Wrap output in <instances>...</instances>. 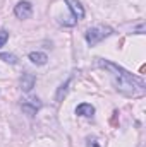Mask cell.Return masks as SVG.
<instances>
[{
	"label": "cell",
	"instance_id": "cell-1",
	"mask_svg": "<svg viewBox=\"0 0 146 147\" xmlns=\"http://www.w3.org/2000/svg\"><path fill=\"white\" fill-rule=\"evenodd\" d=\"M96 63L102 69H107L112 75V82L115 86V89L124 94V96H143L146 91L145 80L138 75H132L129 70H126L124 67L110 62L107 58H96Z\"/></svg>",
	"mask_w": 146,
	"mask_h": 147
},
{
	"label": "cell",
	"instance_id": "cell-2",
	"mask_svg": "<svg viewBox=\"0 0 146 147\" xmlns=\"http://www.w3.org/2000/svg\"><path fill=\"white\" fill-rule=\"evenodd\" d=\"M113 34V29L108 28V26H96V28H89L88 31H86V43L89 45V46H96L100 41H103L105 38H108Z\"/></svg>",
	"mask_w": 146,
	"mask_h": 147
},
{
	"label": "cell",
	"instance_id": "cell-3",
	"mask_svg": "<svg viewBox=\"0 0 146 147\" xmlns=\"http://www.w3.org/2000/svg\"><path fill=\"white\" fill-rule=\"evenodd\" d=\"M14 14H16V17L17 19H29L31 17V14H33V3L29 2V0H21V2H17L16 3V7H14Z\"/></svg>",
	"mask_w": 146,
	"mask_h": 147
},
{
	"label": "cell",
	"instance_id": "cell-4",
	"mask_svg": "<svg viewBox=\"0 0 146 147\" xmlns=\"http://www.w3.org/2000/svg\"><path fill=\"white\" fill-rule=\"evenodd\" d=\"M40 108H41V101L38 98H33V99H28V101L21 103V110L24 111L28 116H35Z\"/></svg>",
	"mask_w": 146,
	"mask_h": 147
},
{
	"label": "cell",
	"instance_id": "cell-5",
	"mask_svg": "<svg viewBox=\"0 0 146 147\" xmlns=\"http://www.w3.org/2000/svg\"><path fill=\"white\" fill-rule=\"evenodd\" d=\"M65 2H67V7L71 10V16H72L76 21L84 19V7L81 5L79 0H65Z\"/></svg>",
	"mask_w": 146,
	"mask_h": 147
},
{
	"label": "cell",
	"instance_id": "cell-6",
	"mask_svg": "<svg viewBox=\"0 0 146 147\" xmlns=\"http://www.w3.org/2000/svg\"><path fill=\"white\" fill-rule=\"evenodd\" d=\"M35 84H36V75L35 74H29V72L23 74V77H21V89H23V92H31Z\"/></svg>",
	"mask_w": 146,
	"mask_h": 147
},
{
	"label": "cell",
	"instance_id": "cell-7",
	"mask_svg": "<svg viewBox=\"0 0 146 147\" xmlns=\"http://www.w3.org/2000/svg\"><path fill=\"white\" fill-rule=\"evenodd\" d=\"M76 115L77 116H84V118H93L95 116V106L93 105H88V103H83L76 108Z\"/></svg>",
	"mask_w": 146,
	"mask_h": 147
},
{
	"label": "cell",
	"instance_id": "cell-8",
	"mask_svg": "<svg viewBox=\"0 0 146 147\" xmlns=\"http://www.w3.org/2000/svg\"><path fill=\"white\" fill-rule=\"evenodd\" d=\"M29 60H31V63L41 67V65H46L48 57H46V53H43V51H31V53H29Z\"/></svg>",
	"mask_w": 146,
	"mask_h": 147
},
{
	"label": "cell",
	"instance_id": "cell-9",
	"mask_svg": "<svg viewBox=\"0 0 146 147\" xmlns=\"http://www.w3.org/2000/svg\"><path fill=\"white\" fill-rule=\"evenodd\" d=\"M71 80L72 79H67L64 84H60V87L57 89V94H55V101L57 103H62V99L65 98V94H67V91H69V86H71Z\"/></svg>",
	"mask_w": 146,
	"mask_h": 147
},
{
	"label": "cell",
	"instance_id": "cell-10",
	"mask_svg": "<svg viewBox=\"0 0 146 147\" xmlns=\"http://www.w3.org/2000/svg\"><path fill=\"white\" fill-rule=\"evenodd\" d=\"M0 60H3V62H7V63H10V65H16V63L19 62L17 57L12 55V53H0Z\"/></svg>",
	"mask_w": 146,
	"mask_h": 147
},
{
	"label": "cell",
	"instance_id": "cell-11",
	"mask_svg": "<svg viewBox=\"0 0 146 147\" xmlns=\"http://www.w3.org/2000/svg\"><path fill=\"white\" fill-rule=\"evenodd\" d=\"M7 39H9V31L7 29H0V48L7 43Z\"/></svg>",
	"mask_w": 146,
	"mask_h": 147
},
{
	"label": "cell",
	"instance_id": "cell-12",
	"mask_svg": "<svg viewBox=\"0 0 146 147\" xmlns=\"http://www.w3.org/2000/svg\"><path fill=\"white\" fill-rule=\"evenodd\" d=\"M117 118H119V111L115 110L112 113V120H110V123H112V127H117L119 125V121H117Z\"/></svg>",
	"mask_w": 146,
	"mask_h": 147
}]
</instances>
